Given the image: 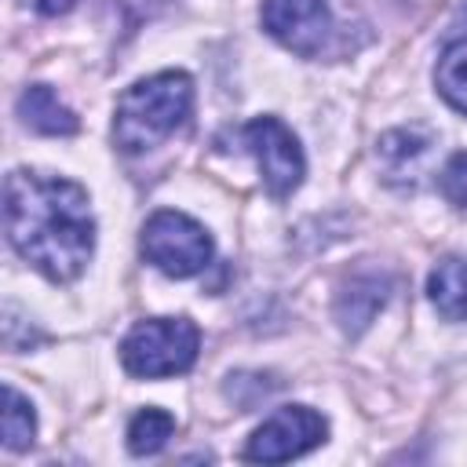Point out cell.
Returning <instances> with one entry per match:
<instances>
[{
  "label": "cell",
  "instance_id": "6da1fadb",
  "mask_svg": "<svg viewBox=\"0 0 467 467\" xmlns=\"http://www.w3.org/2000/svg\"><path fill=\"white\" fill-rule=\"evenodd\" d=\"M4 230L11 248L55 285L80 277L95 252L88 193L58 175L15 168L4 182Z\"/></svg>",
  "mask_w": 467,
  "mask_h": 467
},
{
  "label": "cell",
  "instance_id": "7a4b0ae2",
  "mask_svg": "<svg viewBox=\"0 0 467 467\" xmlns=\"http://www.w3.org/2000/svg\"><path fill=\"white\" fill-rule=\"evenodd\" d=\"M193 109V80L179 69L153 73L131 84L113 109V142L124 153H146L175 135Z\"/></svg>",
  "mask_w": 467,
  "mask_h": 467
},
{
  "label": "cell",
  "instance_id": "3957f363",
  "mask_svg": "<svg viewBox=\"0 0 467 467\" xmlns=\"http://www.w3.org/2000/svg\"><path fill=\"white\" fill-rule=\"evenodd\" d=\"M201 332L190 317H150L139 321L120 343V365L139 379L179 376L197 361Z\"/></svg>",
  "mask_w": 467,
  "mask_h": 467
},
{
  "label": "cell",
  "instance_id": "277c9868",
  "mask_svg": "<svg viewBox=\"0 0 467 467\" xmlns=\"http://www.w3.org/2000/svg\"><path fill=\"white\" fill-rule=\"evenodd\" d=\"M139 248H142L146 263H153L168 277L201 274L212 263V252H215L208 230L197 219H190L182 212H171V208H161L142 223Z\"/></svg>",
  "mask_w": 467,
  "mask_h": 467
},
{
  "label": "cell",
  "instance_id": "5b68a950",
  "mask_svg": "<svg viewBox=\"0 0 467 467\" xmlns=\"http://www.w3.org/2000/svg\"><path fill=\"white\" fill-rule=\"evenodd\" d=\"M241 142L255 153L270 197H288L292 190H299V182L306 175V161H303L299 139L277 117H255V120H248L241 128Z\"/></svg>",
  "mask_w": 467,
  "mask_h": 467
},
{
  "label": "cell",
  "instance_id": "8992f818",
  "mask_svg": "<svg viewBox=\"0 0 467 467\" xmlns=\"http://www.w3.org/2000/svg\"><path fill=\"white\" fill-rule=\"evenodd\" d=\"M328 434V423L306 409V405H285L274 416L263 420V427H255V434L244 445V460H259V463H285L296 460L310 449H317Z\"/></svg>",
  "mask_w": 467,
  "mask_h": 467
},
{
  "label": "cell",
  "instance_id": "52a82bcc",
  "mask_svg": "<svg viewBox=\"0 0 467 467\" xmlns=\"http://www.w3.org/2000/svg\"><path fill=\"white\" fill-rule=\"evenodd\" d=\"M263 29L288 51L314 58L332 36V15L325 0H263Z\"/></svg>",
  "mask_w": 467,
  "mask_h": 467
},
{
  "label": "cell",
  "instance_id": "ba28073f",
  "mask_svg": "<svg viewBox=\"0 0 467 467\" xmlns=\"http://www.w3.org/2000/svg\"><path fill=\"white\" fill-rule=\"evenodd\" d=\"M434 146V135L427 128H394L387 135H379V146H376V157L387 171L390 182H412V175L420 171V161L431 153Z\"/></svg>",
  "mask_w": 467,
  "mask_h": 467
},
{
  "label": "cell",
  "instance_id": "9c48e42d",
  "mask_svg": "<svg viewBox=\"0 0 467 467\" xmlns=\"http://www.w3.org/2000/svg\"><path fill=\"white\" fill-rule=\"evenodd\" d=\"M387 303V277L379 274H358L343 285L339 299H336V321L347 336H358L368 328V321L376 317V310Z\"/></svg>",
  "mask_w": 467,
  "mask_h": 467
},
{
  "label": "cell",
  "instance_id": "30bf717a",
  "mask_svg": "<svg viewBox=\"0 0 467 467\" xmlns=\"http://www.w3.org/2000/svg\"><path fill=\"white\" fill-rule=\"evenodd\" d=\"M18 117L26 128H33L40 135H73L80 128L77 113L47 84H29L18 95Z\"/></svg>",
  "mask_w": 467,
  "mask_h": 467
},
{
  "label": "cell",
  "instance_id": "8fae6325",
  "mask_svg": "<svg viewBox=\"0 0 467 467\" xmlns=\"http://www.w3.org/2000/svg\"><path fill=\"white\" fill-rule=\"evenodd\" d=\"M427 296L449 321H467V255L441 259L427 277Z\"/></svg>",
  "mask_w": 467,
  "mask_h": 467
},
{
  "label": "cell",
  "instance_id": "7c38bea8",
  "mask_svg": "<svg viewBox=\"0 0 467 467\" xmlns=\"http://www.w3.org/2000/svg\"><path fill=\"white\" fill-rule=\"evenodd\" d=\"M434 84H438L441 99L452 109L467 113V36L445 44V51L438 58V69H434Z\"/></svg>",
  "mask_w": 467,
  "mask_h": 467
},
{
  "label": "cell",
  "instance_id": "4fadbf2b",
  "mask_svg": "<svg viewBox=\"0 0 467 467\" xmlns=\"http://www.w3.org/2000/svg\"><path fill=\"white\" fill-rule=\"evenodd\" d=\"M175 434V416L164 409H142L131 416L128 423V449L135 456H153L168 445V438Z\"/></svg>",
  "mask_w": 467,
  "mask_h": 467
},
{
  "label": "cell",
  "instance_id": "5bb4252c",
  "mask_svg": "<svg viewBox=\"0 0 467 467\" xmlns=\"http://www.w3.org/2000/svg\"><path fill=\"white\" fill-rule=\"evenodd\" d=\"M33 438H36V412H33V405L7 383V387H4V445H7L11 452H22V449L33 445Z\"/></svg>",
  "mask_w": 467,
  "mask_h": 467
},
{
  "label": "cell",
  "instance_id": "9a60e30c",
  "mask_svg": "<svg viewBox=\"0 0 467 467\" xmlns=\"http://www.w3.org/2000/svg\"><path fill=\"white\" fill-rule=\"evenodd\" d=\"M438 186H441V193H445L456 208H467V150L449 157V164L441 168Z\"/></svg>",
  "mask_w": 467,
  "mask_h": 467
},
{
  "label": "cell",
  "instance_id": "2e32d148",
  "mask_svg": "<svg viewBox=\"0 0 467 467\" xmlns=\"http://www.w3.org/2000/svg\"><path fill=\"white\" fill-rule=\"evenodd\" d=\"M77 0H36V11L40 15H66Z\"/></svg>",
  "mask_w": 467,
  "mask_h": 467
}]
</instances>
